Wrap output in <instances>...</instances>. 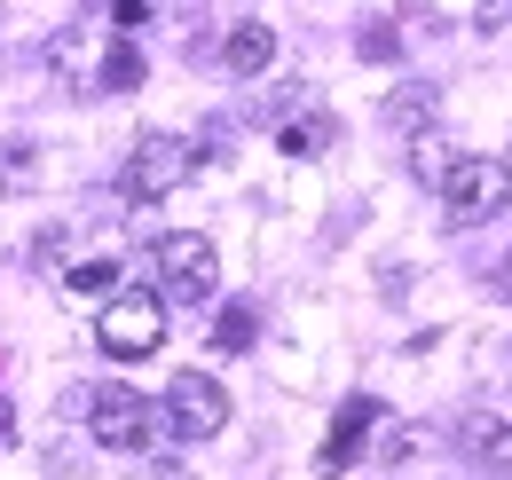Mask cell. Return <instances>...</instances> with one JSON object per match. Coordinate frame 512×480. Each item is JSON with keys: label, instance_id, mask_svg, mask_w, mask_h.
Segmentation results:
<instances>
[{"label": "cell", "instance_id": "obj_1", "mask_svg": "<svg viewBox=\"0 0 512 480\" xmlns=\"http://www.w3.org/2000/svg\"><path fill=\"white\" fill-rule=\"evenodd\" d=\"M150 276H158V300L166 307H205L213 284H221V252L197 229H174V237L150 244Z\"/></svg>", "mask_w": 512, "mask_h": 480}, {"label": "cell", "instance_id": "obj_2", "mask_svg": "<svg viewBox=\"0 0 512 480\" xmlns=\"http://www.w3.org/2000/svg\"><path fill=\"white\" fill-rule=\"evenodd\" d=\"M95 339H103V355H119V362H142V355H158L166 347V300L150 292V284H119L111 300H103V315H95Z\"/></svg>", "mask_w": 512, "mask_h": 480}, {"label": "cell", "instance_id": "obj_3", "mask_svg": "<svg viewBox=\"0 0 512 480\" xmlns=\"http://www.w3.org/2000/svg\"><path fill=\"white\" fill-rule=\"evenodd\" d=\"M434 189H442L449 221H457V229H473V221L505 213V197H512V166H505V158H449V174L434 181Z\"/></svg>", "mask_w": 512, "mask_h": 480}, {"label": "cell", "instance_id": "obj_4", "mask_svg": "<svg viewBox=\"0 0 512 480\" xmlns=\"http://www.w3.org/2000/svg\"><path fill=\"white\" fill-rule=\"evenodd\" d=\"M79 402H87V433H95L103 449H150V433H158V402H150V394L95 386V394H79Z\"/></svg>", "mask_w": 512, "mask_h": 480}, {"label": "cell", "instance_id": "obj_5", "mask_svg": "<svg viewBox=\"0 0 512 480\" xmlns=\"http://www.w3.org/2000/svg\"><path fill=\"white\" fill-rule=\"evenodd\" d=\"M190 174H197V142H182V134H142L134 158H127V197H134V205L174 197Z\"/></svg>", "mask_w": 512, "mask_h": 480}, {"label": "cell", "instance_id": "obj_6", "mask_svg": "<svg viewBox=\"0 0 512 480\" xmlns=\"http://www.w3.org/2000/svg\"><path fill=\"white\" fill-rule=\"evenodd\" d=\"M158 418H166V433H174V441H213V433L229 425V394H221L205 370H174V386H166Z\"/></svg>", "mask_w": 512, "mask_h": 480}, {"label": "cell", "instance_id": "obj_7", "mask_svg": "<svg viewBox=\"0 0 512 480\" xmlns=\"http://www.w3.org/2000/svg\"><path fill=\"white\" fill-rule=\"evenodd\" d=\"M371 425H379V402H371V394H355V402H339V418H331V433H323V449H316V473H347Z\"/></svg>", "mask_w": 512, "mask_h": 480}, {"label": "cell", "instance_id": "obj_8", "mask_svg": "<svg viewBox=\"0 0 512 480\" xmlns=\"http://www.w3.org/2000/svg\"><path fill=\"white\" fill-rule=\"evenodd\" d=\"M221 63H229L237 79H260V71L276 63V32H268V24H237V32L221 40Z\"/></svg>", "mask_w": 512, "mask_h": 480}, {"label": "cell", "instance_id": "obj_9", "mask_svg": "<svg viewBox=\"0 0 512 480\" xmlns=\"http://www.w3.org/2000/svg\"><path fill=\"white\" fill-rule=\"evenodd\" d=\"M457 449L481 457V465H497V457H512V425L497 418V410H473V418L457 425Z\"/></svg>", "mask_w": 512, "mask_h": 480}, {"label": "cell", "instance_id": "obj_10", "mask_svg": "<svg viewBox=\"0 0 512 480\" xmlns=\"http://www.w3.org/2000/svg\"><path fill=\"white\" fill-rule=\"evenodd\" d=\"M142 87V48L134 40H111L103 63H95V95H134Z\"/></svg>", "mask_w": 512, "mask_h": 480}, {"label": "cell", "instance_id": "obj_11", "mask_svg": "<svg viewBox=\"0 0 512 480\" xmlns=\"http://www.w3.org/2000/svg\"><path fill=\"white\" fill-rule=\"evenodd\" d=\"M331 134H339V126L323 119V111H308V119L276 126V150H284V158H323V150H331Z\"/></svg>", "mask_w": 512, "mask_h": 480}, {"label": "cell", "instance_id": "obj_12", "mask_svg": "<svg viewBox=\"0 0 512 480\" xmlns=\"http://www.w3.org/2000/svg\"><path fill=\"white\" fill-rule=\"evenodd\" d=\"M64 292L71 300H111V292H119V260H71Z\"/></svg>", "mask_w": 512, "mask_h": 480}, {"label": "cell", "instance_id": "obj_13", "mask_svg": "<svg viewBox=\"0 0 512 480\" xmlns=\"http://www.w3.org/2000/svg\"><path fill=\"white\" fill-rule=\"evenodd\" d=\"M253 331H260V315L245 300H229L221 315H213V347H221V355H245V347H253Z\"/></svg>", "mask_w": 512, "mask_h": 480}, {"label": "cell", "instance_id": "obj_14", "mask_svg": "<svg viewBox=\"0 0 512 480\" xmlns=\"http://www.w3.org/2000/svg\"><path fill=\"white\" fill-rule=\"evenodd\" d=\"M0 189H32V150L24 142H0Z\"/></svg>", "mask_w": 512, "mask_h": 480}, {"label": "cell", "instance_id": "obj_15", "mask_svg": "<svg viewBox=\"0 0 512 480\" xmlns=\"http://www.w3.org/2000/svg\"><path fill=\"white\" fill-rule=\"evenodd\" d=\"M355 56H363V63H394V56H402V32H386V24H371V32L355 40Z\"/></svg>", "mask_w": 512, "mask_h": 480}, {"label": "cell", "instance_id": "obj_16", "mask_svg": "<svg viewBox=\"0 0 512 480\" xmlns=\"http://www.w3.org/2000/svg\"><path fill=\"white\" fill-rule=\"evenodd\" d=\"M426 111H434V95H426V87H410V95H394V103H386V119H394V126H418Z\"/></svg>", "mask_w": 512, "mask_h": 480}, {"label": "cell", "instance_id": "obj_17", "mask_svg": "<svg viewBox=\"0 0 512 480\" xmlns=\"http://www.w3.org/2000/svg\"><path fill=\"white\" fill-rule=\"evenodd\" d=\"M449 158H457V150L426 134V142H418V181H442V174H449Z\"/></svg>", "mask_w": 512, "mask_h": 480}, {"label": "cell", "instance_id": "obj_18", "mask_svg": "<svg viewBox=\"0 0 512 480\" xmlns=\"http://www.w3.org/2000/svg\"><path fill=\"white\" fill-rule=\"evenodd\" d=\"M505 284H512V252H505Z\"/></svg>", "mask_w": 512, "mask_h": 480}]
</instances>
